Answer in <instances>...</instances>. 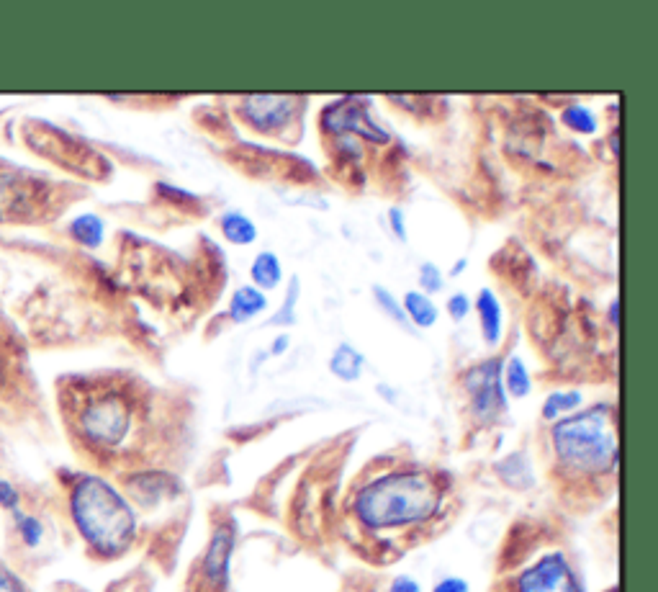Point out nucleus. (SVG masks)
Returning <instances> with one entry per match:
<instances>
[{
	"label": "nucleus",
	"mask_w": 658,
	"mask_h": 592,
	"mask_svg": "<svg viewBox=\"0 0 658 592\" xmlns=\"http://www.w3.org/2000/svg\"><path fill=\"white\" fill-rule=\"evenodd\" d=\"M443 505V492L425 472H391L373 479L355 495V515L371 531H394L427 523Z\"/></svg>",
	"instance_id": "nucleus-1"
},
{
	"label": "nucleus",
	"mask_w": 658,
	"mask_h": 592,
	"mask_svg": "<svg viewBox=\"0 0 658 592\" xmlns=\"http://www.w3.org/2000/svg\"><path fill=\"white\" fill-rule=\"evenodd\" d=\"M72 523L85 544L103 559H116L137 536V515L114 484L83 474L70 492Z\"/></svg>",
	"instance_id": "nucleus-2"
},
{
	"label": "nucleus",
	"mask_w": 658,
	"mask_h": 592,
	"mask_svg": "<svg viewBox=\"0 0 658 592\" xmlns=\"http://www.w3.org/2000/svg\"><path fill=\"white\" fill-rule=\"evenodd\" d=\"M551 443L569 472L610 474L617 466V425L615 407L594 405L576 415H566L553 423Z\"/></svg>",
	"instance_id": "nucleus-3"
},
{
	"label": "nucleus",
	"mask_w": 658,
	"mask_h": 592,
	"mask_svg": "<svg viewBox=\"0 0 658 592\" xmlns=\"http://www.w3.org/2000/svg\"><path fill=\"white\" fill-rule=\"evenodd\" d=\"M80 433L88 443L98 448H116L132 433L134 412L129 399L119 392L96 394L80 410Z\"/></svg>",
	"instance_id": "nucleus-4"
},
{
	"label": "nucleus",
	"mask_w": 658,
	"mask_h": 592,
	"mask_svg": "<svg viewBox=\"0 0 658 592\" xmlns=\"http://www.w3.org/2000/svg\"><path fill=\"white\" fill-rule=\"evenodd\" d=\"M463 384L471 394L473 415L484 420V423L497 420L507 410V392H504L502 384V361L499 358L476 363L473 369L466 371Z\"/></svg>",
	"instance_id": "nucleus-5"
},
{
	"label": "nucleus",
	"mask_w": 658,
	"mask_h": 592,
	"mask_svg": "<svg viewBox=\"0 0 658 592\" xmlns=\"http://www.w3.org/2000/svg\"><path fill=\"white\" fill-rule=\"evenodd\" d=\"M515 587L517 592H584L579 574L563 551L540 556L533 567H527L517 577Z\"/></svg>",
	"instance_id": "nucleus-6"
},
{
	"label": "nucleus",
	"mask_w": 658,
	"mask_h": 592,
	"mask_svg": "<svg viewBox=\"0 0 658 592\" xmlns=\"http://www.w3.org/2000/svg\"><path fill=\"white\" fill-rule=\"evenodd\" d=\"M324 124H327V129H332V132H353L365 139H371V142H378V145H383V142H389L391 139L389 134L383 132L376 121L368 116L363 103L358 101L335 103L332 109L324 111Z\"/></svg>",
	"instance_id": "nucleus-7"
},
{
	"label": "nucleus",
	"mask_w": 658,
	"mask_h": 592,
	"mask_svg": "<svg viewBox=\"0 0 658 592\" xmlns=\"http://www.w3.org/2000/svg\"><path fill=\"white\" fill-rule=\"evenodd\" d=\"M294 111V98L288 96H247L242 101V116L250 121L258 132H273L286 127Z\"/></svg>",
	"instance_id": "nucleus-8"
},
{
	"label": "nucleus",
	"mask_w": 658,
	"mask_h": 592,
	"mask_svg": "<svg viewBox=\"0 0 658 592\" xmlns=\"http://www.w3.org/2000/svg\"><path fill=\"white\" fill-rule=\"evenodd\" d=\"M229 556H232V533L227 528H219L211 538L209 549H206V577L214 585H224L229 572Z\"/></svg>",
	"instance_id": "nucleus-9"
},
{
	"label": "nucleus",
	"mask_w": 658,
	"mask_h": 592,
	"mask_svg": "<svg viewBox=\"0 0 658 592\" xmlns=\"http://www.w3.org/2000/svg\"><path fill=\"white\" fill-rule=\"evenodd\" d=\"M476 309H479V320H481V333H484L486 345H499L504 330L502 320V304L494 296L491 289H481L479 299H476Z\"/></svg>",
	"instance_id": "nucleus-10"
},
{
	"label": "nucleus",
	"mask_w": 658,
	"mask_h": 592,
	"mask_svg": "<svg viewBox=\"0 0 658 592\" xmlns=\"http://www.w3.org/2000/svg\"><path fill=\"white\" fill-rule=\"evenodd\" d=\"M265 307H268V296L263 291L255 289V286H242V289L234 291L232 302H229V317L245 325V322L255 320L260 312H265Z\"/></svg>",
	"instance_id": "nucleus-11"
},
{
	"label": "nucleus",
	"mask_w": 658,
	"mask_h": 592,
	"mask_svg": "<svg viewBox=\"0 0 658 592\" xmlns=\"http://www.w3.org/2000/svg\"><path fill=\"white\" fill-rule=\"evenodd\" d=\"M502 384L504 392L515 399H525L527 394L533 392V379H530V371H527L525 361L520 356L507 358L502 369Z\"/></svg>",
	"instance_id": "nucleus-12"
},
{
	"label": "nucleus",
	"mask_w": 658,
	"mask_h": 592,
	"mask_svg": "<svg viewBox=\"0 0 658 592\" xmlns=\"http://www.w3.org/2000/svg\"><path fill=\"white\" fill-rule=\"evenodd\" d=\"M70 232L83 248L96 250L106 240V222L98 214H80L78 219H72Z\"/></svg>",
	"instance_id": "nucleus-13"
},
{
	"label": "nucleus",
	"mask_w": 658,
	"mask_h": 592,
	"mask_svg": "<svg viewBox=\"0 0 658 592\" xmlns=\"http://www.w3.org/2000/svg\"><path fill=\"white\" fill-rule=\"evenodd\" d=\"M329 369H332L337 379L355 381L360 371H363V356L350 343H340L337 351L332 353V358H329Z\"/></svg>",
	"instance_id": "nucleus-14"
},
{
	"label": "nucleus",
	"mask_w": 658,
	"mask_h": 592,
	"mask_svg": "<svg viewBox=\"0 0 658 592\" xmlns=\"http://www.w3.org/2000/svg\"><path fill=\"white\" fill-rule=\"evenodd\" d=\"M252 281H255V289H276L283 278L281 260L276 253H260L258 258L252 260Z\"/></svg>",
	"instance_id": "nucleus-15"
},
{
	"label": "nucleus",
	"mask_w": 658,
	"mask_h": 592,
	"mask_svg": "<svg viewBox=\"0 0 658 592\" xmlns=\"http://www.w3.org/2000/svg\"><path fill=\"white\" fill-rule=\"evenodd\" d=\"M404 315H407L409 322H414V325L419 327H432L437 322V307L432 304V299L427 294H422V291H407V296H404Z\"/></svg>",
	"instance_id": "nucleus-16"
},
{
	"label": "nucleus",
	"mask_w": 658,
	"mask_h": 592,
	"mask_svg": "<svg viewBox=\"0 0 658 592\" xmlns=\"http://www.w3.org/2000/svg\"><path fill=\"white\" fill-rule=\"evenodd\" d=\"M222 235L232 245H252V242L258 240V227L242 212H227L222 217Z\"/></svg>",
	"instance_id": "nucleus-17"
},
{
	"label": "nucleus",
	"mask_w": 658,
	"mask_h": 592,
	"mask_svg": "<svg viewBox=\"0 0 658 592\" xmlns=\"http://www.w3.org/2000/svg\"><path fill=\"white\" fill-rule=\"evenodd\" d=\"M581 402H584V397H581V392H576V389H571V392H553L548 394V399L543 402V417L548 423H556L561 417L579 410Z\"/></svg>",
	"instance_id": "nucleus-18"
},
{
	"label": "nucleus",
	"mask_w": 658,
	"mask_h": 592,
	"mask_svg": "<svg viewBox=\"0 0 658 592\" xmlns=\"http://www.w3.org/2000/svg\"><path fill=\"white\" fill-rule=\"evenodd\" d=\"M561 121L569 129H574V132H581V134L597 132V116H594L592 109L581 106V103H571V106H566L561 114Z\"/></svg>",
	"instance_id": "nucleus-19"
},
{
	"label": "nucleus",
	"mask_w": 658,
	"mask_h": 592,
	"mask_svg": "<svg viewBox=\"0 0 658 592\" xmlns=\"http://www.w3.org/2000/svg\"><path fill=\"white\" fill-rule=\"evenodd\" d=\"M13 520H16L18 536H21V541H24L29 549H36V546L42 544V538H44L42 520L34 518V515H24V513H16L13 515Z\"/></svg>",
	"instance_id": "nucleus-20"
},
{
	"label": "nucleus",
	"mask_w": 658,
	"mask_h": 592,
	"mask_svg": "<svg viewBox=\"0 0 658 592\" xmlns=\"http://www.w3.org/2000/svg\"><path fill=\"white\" fill-rule=\"evenodd\" d=\"M373 294H376V302L381 304L383 309H386V315L394 317V320L399 322V325H404V327L412 325V322L407 320V315H404V307H401V304L396 302L394 296H391V291H386L383 286H373Z\"/></svg>",
	"instance_id": "nucleus-21"
},
{
	"label": "nucleus",
	"mask_w": 658,
	"mask_h": 592,
	"mask_svg": "<svg viewBox=\"0 0 658 592\" xmlns=\"http://www.w3.org/2000/svg\"><path fill=\"white\" fill-rule=\"evenodd\" d=\"M443 284L445 278L443 273H440V268H437L435 263H430V260H425V263L419 266V286H422L427 294H437V291H443Z\"/></svg>",
	"instance_id": "nucleus-22"
},
{
	"label": "nucleus",
	"mask_w": 658,
	"mask_h": 592,
	"mask_svg": "<svg viewBox=\"0 0 658 592\" xmlns=\"http://www.w3.org/2000/svg\"><path fill=\"white\" fill-rule=\"evenodd\" d=\"M0 508L8 510L11 515L21 513V492L8 479H0Z\"/></svg>",
	"instance_id": "nucleus-23"
},
{
	"label": "nucleus",
	"mask_w": 658,
	"mask_h": 592,
	"mask_svg": "<svg viewBox=\"0 0 658 592\" xmlns=\"http://www.w3.org/2000/svg\"><path fill=\"white\" fill-rule=\"evenodd\" d=\"M471 312V299L466 294H453L448 299V315L453 317L455 322H463Z\"/></svg>",
	"instance_id": "nucleus-24"
},
{
	"label": "nucleus",
	"mask_w": 658,
	"mask_h": 592,
	"mask_svg": "<svg viewBox=\"0 0 658 592\" xmlns=\"http://www.w3.org/2000/svg\"><path fill=\"white\" fill-rule=\"evenodd\" d=\"M0 592H29V590H26L24 580H21L16 572L0 567Z\"/></svg>",
	"instance_id": "nucleus-25"
},
{
	"label": "nucleus",
	"mask_w": 658,
	"mask_h": 592,
	"mask_svg": "<svg viewBox=\"0 0 658 592\" xmlns=\"http://www.w3.org/2000/svg\"><path fill=\"white\" fill-rule=\"evenodd\" d=\"M432 592H471V585L463 577H443L432 587Z\"/></svg>",
	"instance_id": "nucleus-26"
},
{
	"label": "nucleus",
	"mask_w": 658,
	"mask_h": 592,
	"mask_svg": "<svg viewBox=\"0 0 658 592\" xmlns=\"http://www.w3.org/2000/svg\"><path fill=\"white\" fill-rule=\"evenodd\" d=\"M389 222H391V230H394V235L399 237L401 242H407V217H404V209L394 206V209L389 212Z\"/></svg>",
	"instance_id": "nucleus-27"
},
{
	"label": "nucleus",
	"mask_w": 658,
	"mask_h": 592,
	"mask_svg": "<svg viewBox=\"0 0 658 592\" xmlns=\"http://www.w3.org/2000/svg\"><path fill=\"white\" fill-rule=\"evenodd\" d=\"M389 592H422V587H419V582L414 580V577H409V574H399V577L391 580Z\"/></svg>",
	"instance_id": "nucleus-28"
},
{
	"label": "nucleus",
	"mask_w": 658,
	"mask_h": 592,
	"mask_svg": "<svg viewBox=\"0 0 658 592\" xmlns=\"http://www.w3.org/2000/svg\"><path fill=\"white\" fill-rule=\"evenodd\" d=\"M288 345H291V338H288V333L278 335V338L273 340V353H276V356H281V353L286 351Z\"/></svg>",
	"instance_id": "nucleus-29"
},
{
	"label": "nucleus",
	"mask_w": 658,
	"mask_h": 592,
	"mask_svg": "<svg viewBox=\"0 0 658 592\" xmlns=\"http://www.w3.org/2000/svg\"><path fill=\"white\" fill-rule=\"evenodd\" d=\"M610 320H612V325H617V322H620V302L610 304Z\"/></svg>",
	"instance_id": "nucleus-30"
},
{
	"label": "nucleus",
	"mask_w": 658,
	"mask_h": 592,
	"mask_svg": "<svg viewBox=\"0 0 658 592\" xmlns=\"http://www.w3.org/2000/svg\"><path fill=\"white\" fill-rule=\"evenodd\" d=\"M466 263H468L466 258H461V260H458V263H455V268H453V271H450V276H461V273H463V268H466Z\"/></svg>",
	"instance_id": "nucleus-31"
},
{
	"label": "nucleus",
	"mask_w": 658,
	"mask_h": 592,
	"mask_svg": "<svg viewBox=\"0 0 658 592\" xmlns=\"http://www.w3.org/2000/svg\"><path fill=\"white\" fill-rule=\"evenodd\" d=\"M607 592H617V587H612V590H607Z\"/></svg>",
	"instance_id": "nucleus-32"
}]
</instances>
